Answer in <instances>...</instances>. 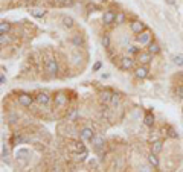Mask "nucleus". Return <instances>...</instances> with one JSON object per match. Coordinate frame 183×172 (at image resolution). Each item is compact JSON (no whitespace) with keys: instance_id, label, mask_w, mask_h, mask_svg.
Listing matches in <instances>:
<instances>
[{"instance_id":"f257e3e1","label":"nucleus","mask_w":183,"mask_h":172,"mask_svg":"<svg viewBox=\"0 0 183 172\" xmlns=\"http://www.w3.org/2000/svg\"><path fill=\"white\" fill-rule=\"evenodd\" d=\"M46 70H47V73L49 75H52V76H55L58 73V63L55 58H47V61H46Z\"/></svg>"},{"instance_id":"f03ea898","label":"nucleus","mask_w":183,"mask_h":172,"mask_svg":"<svg viewBox=\"0 0 183 172\" xmlns=\"http://www.w3.org/2000/svg\"><path fill=\"white\" fill-rule=\"evenodd\" d=\"M32 102H34V99H32L31 94H28V93H20L18 94V104L22 107H31Z\"/></svg>"},{"instance_id":"7ed1b4c3","label":"nucleus","mask_w":183,"mask_h":172,"mask_svg":"<svg viewBox=\"0 0 183 172\" xmlns=\"http://www.w3.org/2000/svg\"><path fill=\"white\" fill-rule=\"evenodd\" d=\"M92 145H93V148H95L96 152H99V154H101V149L105 146V140H104L102 136H95L93 140H92Z\"/></svg>"},{"instance_id":"20e7f679","label":"nucleus","mask_w":183,"mask_h":172,"mask_svg":"<svg viewBox=\"0 0 183 172\" xmlns=\"http://www.w3.org/2000/svg\"><path fill=\"white\" fill-rule=\"evenodd\" d=\"M137 43H139L140 46H148L149 43H151V32L144 31L142 34H139V37H137Z\"/></svg>"},{"instance_id":"39448f33","label":"nucleus","mask_w":183,"mask_h":172,"mask_svg":"<svg viewBox=\"0 0 183 172\" xmlns=\"http://www.w3.org/2000/svg\"><path fill=\"white\" fill-rule=\"evenodd\" d=\"M95 137V131L92 128H82L81 129V139L86 140V142H92Z\"/></svg>"},{"instance_id":"423d86ee","label":"nucleus","mask_w":183,"mask_h":172,"mask_svg":"<svg viewBox=\"0 0 183 172\" xmlns=\"http://www.w3.org/2000/svg\"><path fill=\"white\" fill-rule=\"evenodd\" d=\"M134 67V59H131L130 57H122L121 58V69L130 70Z\"/></svg>"},{"instance_id":"0eeeda50","label":"nucleus","mask_w":183,"mask_h":172,"mask_svg":"<svg viewBox=\"0 0 183 172\" xmlns=\"http://www.w3.org/2000/svg\"><path fill=\"white\" fill-rule=\"evenodd\" d=\"M67 104V96L63 92H58L55 94V107H64Z\"/></svg>"},{"instance_id":"6e6552de","label":"nucleus","mask_w":183,"mask_h":172,"mask_svg":"<svg viewBox=\"0 0 183 172\" xmlns=\"http://www.w3.org/2000/svg\"><path fill=\"white\" fill-rule=\"evenodd\" d=\"M102 22L104 24H112L116 22V14L112 11H105L104 12V15H102Z\"/></svg>"},{"instance_id":"1a4fd4ad","label":"nucleus","mask_w":183,"mask_h":172,"mask_svg":"<svg viewBox=\"0 0 183 172\" xmlns=\"http://www.w3.org/2000/svg\"><path fill=\"white\" fill-rule=\"evenodd\" d=\"M131 31L139 35V34H142L144 31H147V28H145V24L142 23V22H133L131 23Z\"/></svg>"},{"instance_id":"9d476101","label":"nucleus","mask_w":183,"mask_h":172,"mask_svg":"<svg viewBox=\"0 0 183 172\" xmlns=\"http://www.w3.org/2000/svg\"><path fill=\"white\" fill-rule=\"evenodd\" d=\"M35 101L38 104H41V105H47V104L50 102V96L47 93H38L35 96Z\"/></svg>"},{"instance_id":"9b49d317","label":"nucleus","mask_w":183,"mask_h":172,"mask_svg":"<svg viewBox=\"0 0 183 172\" xmlns=\"http://www.w3.org/2000/svg\"><path fill=\"white\" fill-rule=\"evenodd\" d=\"M151 59H153V55L149 53V52H145V53H139V63L140 64H144V66H147L151 63Z\"/></svg>"},{"instance_id":"f8f14e48","label":"nucleus","mask_w":183,"mask_h":172,"mask_svg":"<svg viewBox=\"0 0 183 172\" xmlns=\"http://www.w3.org/2000/svg\"><path fill=\"white\" fill-rule=\"evenodd\" d=\"M114 93H112L110 90H104L101 93V102L102 104H112V98H113Z\"/></svg>"},{"instance_id":"ddd939ff","label":"nucleus","mask_w":183,"mask_h":172,"mask_svg":"<svg viewBox=\"0 0 183 172\" xmlns=\"http://www.w3.org/2000/svg\"><path fill=\"white\" fill-rule=\"evenodd\" d=\"M136 76L139 79H144V78H147L148 76V69L145 67V66H140V67H137L136 69Z\"/></svg>"},{"instance_id":"4468645a","label":"nucleus","mask_w":183,"mask_h":172,"mask_svg":"<svg viewBox=\"0 0 183 172\" xmlns=\"http://www.w3.org/2000/svg\"><path fill=\"white\" fill-rule=\"evenodd\" d=\"M15 155H17V160H28V157H29V151L28 149H17V152H15Z\"/></svg>"},{"instance_id":"2eb2a0df","label":"nucleus","mask_w":183,"mask_h":172,"mask_svg":"<svg viewBox=\"0 0 183 172\" xmlns=\"http://www.w3.org/2000/svg\"><path fill=\"white\" fill-rule=\"evenodd\" d=\"M29 12H31V15L35 17V18H43L46 15V11L44 9H40V8H32Z\"/></svg>"},{"instance_id":"dca6fc26","label":"nucleus","mask_w":183,"mask_h":172,"mask_svg":"<svg viewBox=\"0 0 183 172\" xmlns=\"http://www.w3.org/2000/svg\"><path fill=\"white\" fill-rule=\"evenodd\" d=\"M162 149H163V143H162L160 140H156V142H153V145H151V152H154V154H159V152H162Z\"/></svg>"},{"instance_id":"f3484780","label":"nucleus","mask_w":183,"mask_h":172,"mask_svg":"<svg viewBox=\"0 0 183 172\" xmlns=\"http://www.w3.org/2000/svg\"><path fill=\"white\" fill-rule=\"evenodd\" d=\"M156 155H157V154H154V152H151V154L148 155V163L153 166V168H159V164H160L159 159H157Z\"/></svg>"},{"instance_id":"a211bd4d","label":"nucleus","mask_w":183,"mask_h":172,"mask_svg":"<svg viewBox=\"0 0 183 172\" xmlns=\"http://www.w3.org/2000/svg\"><path fill=\"white\" fill-rule=\"evenodd\" d=\"M148 52L151 53V55H156V53H159L160 52V46L157 44V43L151 41V43L148 44Z\"/></svg>"},{"instance_id":"6ab92c4d","label":"nucleus","mask_w":183,"mask_h":172,"mask_svg":"<svg viewBox=\"0 0 183 172\" xmlns=\"http://www.w3.org/2000/svg\"><path fill=\"white\" fill-rule=\"evenodd\" d=\"M72 43H73L75 47H82L84 46V38H82V35H75V37L72 38Z\"/></svg>"},{"instance_id":"aec40b11","label":"nucleus","mask_w":183,"mask_h":172,"mask_svg":"<svg viewBox=\"0 0 183 172\" xmlns=\"http://www.w3.org/2000/svg\"><path fill=\"white\" fill-rule=\"evenodd\" d=\"M87 155H89V151H87V149L80 151V152H76V154H75V160L76 161H86Z\"/></svg>"},{"instance_id":"412c9836","label":"nucleus","mask_w":183,"mask_h":172,"mask_svg":"<svg viewBox=\"0 0 183 172\" xmlns=\"http://www.w3.org/2000/svg\"><path fill=\"white\" fill-rule=\"evenodd\" d=\"M73 24H75V22H73L72 17H64V18H63V26H64L66 29H72Z\"/></svg>"},{"instance_id":"4be33fe9","label":"nucleus","mask_w":183,"mask_h":172,"mask_svg":"<svg viewBox=\"0 0 183 172\" xmlns=\"http://www.w3.org/2000/svg\"><path fill=\"white\" fill-rule=\"evenodd\" d=\"M70 149H72V151H75V152H80V151H84L86 146H84L81 142H73V143L70 145Z\"/></svg>"},{"instance_id":"5701e85b","label":"nucleus","mask_w":183,"mask_h":172,"mask_svg":"<svg viewBox=\"0 0 183 172\" xmlns=\"http://www.w3.org/2000/svg\"><path fill=\"white\" fill-rule=\"evenodd\" d=\"M144 124L147 126H153L154 125V116L151 114V113H147L145 117H144Z\"/></svg>"},{"instance_id":"b1692460","label":"nucleus","mask_w":183,"mask_h":172,"mask_svg":"<svg viewBox=\"0 0 183 172\" xmlns=\"http://www.w3.org/2000/svg\"><path fill=\"white\" fill-rule=\"evenodd\" d=\"M11 31V24L8 22H2L0 23V34H8Z\"/></svg>"},{"instance_id":"393cba45","label":"nucleus","mask_w":183,"mask_h":172,"mask_svg":"<svg viewBox=\"0 0 183 172\" xmlns=\"http://www.w3.org/2000/svg\"><path fill=\"white\" fill-rule=\"evenodd\" d=\"M78 116H80V111H78L76 108H73V110H72V111L67 114V119L73 122V120H76V117H78Z\"/></svg>"},{"instance_id":"a878e982","label":"nucleus","mask_w":183,"mask_h":172,"mask_svg":"<svg viewBox=\"0 0 183 172\" xmlns=\"http://www.w3.org/2000/svg\"><path fill=\"white\" fill-rule=\"evenodd\" d=\"M116 23L118 24L125 23V14H124V12H118V14H116Z\"/></svg>"},{"instance_id":"bb28decb","label":"nucleus","mask_w":183,"mask_h":172,"mask_svg":"<svg viewBox=\"0 0 183 172\" xmlns=\"http://www.w3.org/2000/svg\"><path fill=\"white\" fill-rule=\"evenodd\" d=\"M24 140H26V139H23L18 133H15L14 137H12V143H14V145H18V143H22V142H24Z\"/></svg>"},{"instance_id":"cd10ccee","label":"nucleus","mask_w":183,"mask_h":172,"mask_svg":"<svg viewBox=\"0 0 183 172\" xmlns=\"http://www.w3.org/2000/svg\"><path fill=\"white\" fill-rule=\"evenodd\" d=\"M101 43H102V46L105 49H110V37L108 35H104L102 38H101Z\"/></svg>"},{"instance_id":"c85d7f7f","label":"nucleus","mask_w":183,"mask_h":172,"mask_svg":"<svg viewBox=\"0 0 183 172\" xmlns=\"http://www.w3.org/2000/svg\"><path fill=\"white\" fill-rule=\"evenodd\" d=\"M172 61H174L175 66H183V55H175L172 58Z\"/></svg>"},{"instance_id":"c756f323","label":"nucleus","mask_w":183,"mask_h":172,"mask_svg":"<svg viewBox=\"0 0 183 172\" xmlns=\"http://www.w3.org/2000/svg\"><path fill=\"white\" fill-rule=\"evenodd\" d=\"M127 52H128V55H136V53H139V47L128 46V47H127Z\"/></svg>"},{"instance_id":"7c9ffc66","label":"nucleus","mask_w":183,"mask_h":172,"mask_svg":"<svg viewBox=\"0 0 183 172\" xmlns=\"http://www.w3.org/2000/svg\"><path fill=\"white\" fill-rule=\"evenodd\" d=\"M166 131H168V136L172 139H177L179 136H177V133H175V129L172 128V126H166Z\"/></svg>"},{"instance_id":"2f4dec72","label":"nucleus","mask_w":183,"mask_h":172,"mask_svg":"<svg viewBox=\"0 0 183 172\" xmlns=\"http://www.w3.org/2000/svg\"><path fill=\"white\" fill-rule=\"evenodd\" d=\"M112 105H113L114 108L119 107V96H118V94H113V98H112Z\"/></svg>"},{"instance_id":"473e14b6","label":"nucleus","mask_w":183,"mask_h":172,"mask_svg":"<svg viewBox=\"0 0 183 172\" xmlns=\"http://www.w3.org/2000/svg\"><path fill=\"white\" fill-rule=\"evenodd\" d=\"M8 41H9V40H8L6 34H2V35H0V43H2V46H5V44H6Z\"/></svg>"},{"instance_id":"72a5a7b5","label":"nucleus","mask_w":183,"mask_h":172,"mask_svg":"<svg viewBox=\"0 0 183 172\" xmlns=\"http://www.w3.org/2000/svg\"><path fill=\"white\" fill-rule=\"evenodd\" d=\"M175 94H177L179 98H182V99H183V87H182V85H179V87L175 89Z\"/></svg>"},{"instance_id":"f704fd0d","label":"nucleus","mask_w":183,"mask_h":172,"mask_svg":"<svg viewBox=\"0 0 183 172\" xmlns=\"http://www.w3.org/2000/svg\"><path fill=\"white\" fill-rule=\"evenodd\" d=\"M2 157H3V160H6V157H8V149L5 145H2Z\"/></svg>"},{"instance_id":"c9c22d12","label":"nucleus","mask_w":183,"mask_h":172,"mask_svg":"<svg viewBox=\"0 0 183 172\" xmlns=\"http://www.w3.org/2000/svg\"><path fill=\"white\" fill-rule=\"evenodd\" d=\"M101 67H102V63H101V61H96V63H95V66H93V72H98Z\"/></svg>"},{"instance_id":"e433bc0d","label":"nucleus","mask_w":183,"mask_h":172,"mask_svg":"<svg viewBox=\"0 0 183 172\" xmlns=\"http://www.w3.org/2000/svg\"><path fill=\"white\" fill-rule=\"evenodd\" d=\"M55 2H58L61 6H66V5H72V0H55Z\"/></svg>"},{"instance_id":"4c0bfd02","label":"nucleus","mask_w":183,"mask_h":172,"mask_svg":"<svg viewBox=\"0 0 183 172\" xmlns=\"http://www.w3.org/2000/svg\"><path fill=\"white\" fill-rule=\"evenodd\" d=\"M73 63H75V64H80L81 63V55H78L76 52L73 53Z\"/></svg>"},{"instance_id":"58836bf2","label":"nucleus","mask_w":183,"mask_h":172,"mask_svg":"<svg viewBox=\"0 0 183 172\" xmlns=\"http://www.w3.org/2000/svg\"><path fill=\"white\" fill-rule=\"evenodd\" d=\"M6 82V78H5V75L2 73V76H0V84H5Z\"/></svg>"},{"instance_id":"ea45409f","label":"nucleus","mask_w":183,"mask_h":172,"mask_svg":"<svg viewBox=\"0 0 183 172\" xmlns=\"http://www.w3.org/2000/svg\"><path fill=\"white\" fill-rule=\"evenodd\" d=\"M166 2H168L170 5H175V2H174V0H166Z\"/></svg>"}]
</instances>
